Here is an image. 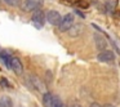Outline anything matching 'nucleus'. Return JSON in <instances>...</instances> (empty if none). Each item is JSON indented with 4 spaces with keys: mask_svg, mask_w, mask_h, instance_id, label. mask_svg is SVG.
<instances>
[{
    "mask_svg": "<svg viewBox=\"0 0 120 107\" xmlns=\"http://www.w3.org/2000/svg\"><path fill=\"white\" fill-rule=\"evenodd\" d=\"M29 81H31V83H32V84H29L31 88L36 89V90H39V92L44 89V85L40 83V80L36 77V76H29Z\"/></svg>",
    "mask_w": 120,
    "mask_h": 107,
    "instance_id": "nucleus-9",
    "label": "nucleus"
},
{
    "mask_svg": "<svg viewBox=\"0 0 120 107\" xmlns=\"http://www.w3.org/2000/svg\"><path fill=\"white\" fill-rule=\"evenodd\" d=\"M11 70H13L17 75H21L23 72V66H22L21 61L18 59L17 57H13L12 58V66H11Z\"/></svg>",
    "mask_w": 120,
    "mask_h": 107,
    "instance_id": "nucleus-6",
    "label": "nucleus"
},
{
    "mask_svg": "<svg viewBox=\"0 0 120 107\" xmlns=\"http://www.w3.org/2000/svg\"><path fill=\"white\" fill-rule=\"evenodd\" d=\"M12 55L9 54L8 52H1L0 53V61L4 63V66H5L7 68H9L11 70V66H12Z\"/></svg>",
    "mask_w": 120,
    "mask_h": 107,
    "instance_id": "nucleus-7",
    "label": "nucleus"
},
{
    "mask_svg": "<svg viewBox=\"0 0 120 107\" xmlns=\"http://www.w3.org/2000/svg\"><path fill=\"white\" fill-rule=\"evenodd\" d=\"M47 21L50 25H53V26H58L61 23V21H62V17H61V14L57 11H49L47 13Z\"/></svg>",
    "mask_w": 120,
    "mask_h": 107,
    "instance_id": "nucleus-3",
    "label": "nucleus"
},
{
    "mask_svg": "<svg viewBox=\"0 0 120 107\" xmlns=\"http://www.w3.org/2000/svg\"><path fill=\"white\" fill-rule=\"evenodd\" d=\"M72 25H74V14L68 13V14H66L65 17H62V21L58 25V27H60V31L65 32V31L71 30Z\"/></svg>",
    "mask_w": 120,
    "mask_h": 107,
    "instance_id": "nucleus-1",
    "label": "nucleus"
},
{
    "mask_svg": "<svg viewBox=\"0 0 120 107\" xmlns=\"http://www.w3.org/2000/svg\"><path fill=\"white\" fill-rule=\"evenodd\" d=\"M45 18H47V16H45L41 11H35L34 14H32V22L35 23V26H36L38 29H41L43 27Z\"/></svg>",
    "mask_w": 120,
    "mask_h": 107,
    "instance_id": "nucleus-4",
    "label": "nucleus"
},
{
    "mask_svg": "<svg viewBox=\"0 0 120 107\" xmlns=\"http://www.w3.org/2000/svg\"><path fill=\"white\" fill-rule=\"evenodd\" d=\"M0 107H13V102L8 96H4L0 98Z\"/></svg>",
    "mask_w": 120,
    "mask_h": 107,
    "instance_id": "nucleus-11",
    "label": "nucleus"
},
{
    "mask_svg": "<svg viewBox=\"0 0 120 107\" xmlns=\"http://www.w3.org/2000/svg\"><path fill=\"white\" fill-rule=\"evenodd\" d=\"M5 3L9 4V5H12V7H17V5H19L21 0H5Z\"/></svg>",
    "mask_w": 120,
    "mask_h": 107,
    "instance_id": "nucleus-13",
    "label": "nucleus"
},
{
    "mask_svg": "<svg viewBox=\"0 0 120 107\" xmlns=\"http://www.w3.org/2000/svg\"><path fill=\"white\" fill-rule=\"evenodd\" d=\"M43 3H44V0H26V1H25L23 9L27 12L39 11L40 7H43Z\"/></svg>",
    "mask_w": 120,
    "mask_h": 107,
    "instance_id": "nucleus-2",
    "label": "nucleus"
},
{
    "mask_svg": "<svg viewBox=\"0 0 120 107\" xmlns=\"http://www.w3.org/2000/svg\"><path fill=\"white\" fill-rule=\"evenodd\" d=\"M53 94L50 93H44V96H43V104H44V107H52V102H53Z\"/></svg>",
    "mask_w": 120,
    "mask_h": 107,
    "instance_id": "nucleus-10",
    "label": "nucleus"
},
{
    "mask_svg": "<svg viewBox=\"0 0 120 107\" xmlns=\"http://www.w3.org/2000/svg\"><path fill=\"white\" fill-rule=\"evenodd\" d=\"M90 107H102V106H101V104H98V103H92Z\"/></svg>",
    "mask_w": 120,
    "mask_h": 107,
    "instance_id": "nucleus-14",
    "label": "nucleus"
},
{
    "mask_svg": "<svg viewBox=\"0 0 120 107\" xmlns=\"http://www.w3.org/2000/svg\"><path fill=\"white\" fill-rule=\"evenodd\" d=\"M65 104L62 103V101L60 99V97H53V102H52V107H63Z\"/></svg>",
    "mask_w": 120,
    "mask_h": 107,
    "instance_id": "nucleus-12",
    "label": "nucleus"
},
{
    "mask_svg": "<svg viewBox=\"0 0 120 107\" xmlns=\"http://www.w3.org/2000/svg\"><path fill=\"white\" fill-rule=\"evenodd\" d=\"M94 41H96L97 49H99L101 52L107 49V41L105 40V37L99 36V35H96V36H94Z\"/></svg>",
    "mask_w": 120,
    "mask_h": 107,
    "instance_id": "nucleus-8",
    "label": "nucleus"
},
{
    "mask_svg": "<svg viewBox=\"0 0 120 107\" xmlns=\"http://www.w3.org/2000/svg\"><path fill=\"white\" fill-rule=\"evenodd\" d=\"M63 107H66V106H63Z\"/></svg>",
    "mask_w": 120,
    "mask_h": 107,
    "instance_id": "nucleus-16",
    "label": "nucleus"
},
{
    "mask_svg": "<svg viewBox=\"0 0 120 107\" xmlns=\"http://www.w3.org/2000/svg\"><path fill=\"white\" fill-rule=\"evenodd\" d=\"M98 61H101V62H106V63H111L115 61V55L112 52H110V50H102V52H99L98 54Z\"/></svg>",
    "mask_w": 120,
    "mask_h": 107,
    "instance_id": "nucleus-5",
    "label": "nucleus"
},
{
    "mask_svg": "<svg viewBox=\"0 0 120 107\" xmlns=\"http://www.w3.org/2000/svg\"><path fill=\"white\" fill-rule=\"evenodd\" d=\"M71 107H83V106H80L79 103H72V106H71Z\"/></svg>",
    "mask_w": 120,
    "mask_h": 107,
    "instance_id": "nucleus-15",
    "label": "nucleus"
}]
</instances>
